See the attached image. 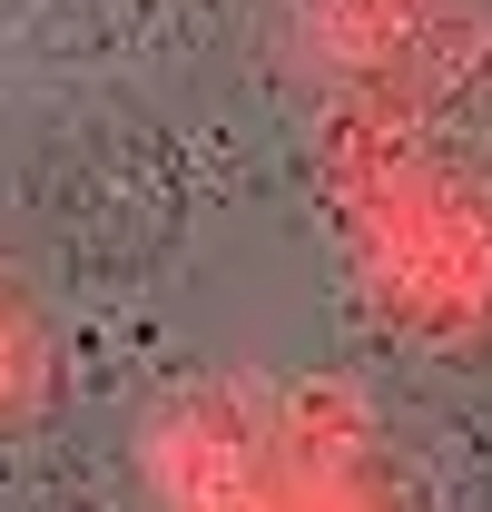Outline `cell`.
Wrapping results in <instances>:
<instances>
[{
  "label": "cell",
  "instance_id": "cell-1",
  "mask_svg": "<svg viewBox=\"0 0 492 512\" xmlns=\"http://www.w3.org/2000/svg\"><path fill=\"white\" fill-rule=\"evenodd\" d=\"M335 197H345L374 306L414 345H492V197L404 109L345 119Z\"/></svg>",
  "mask_w": 492,
  "mask_h": 512
},
{
  "label": "cell",
  "instance_id": "cell-2",
  "mask_svg": "<svg viewBox=\"0 0 492 512\" xmlns=\"http://www.w3.org/2000/svg\"><path fill=\"white\" fill-rule=\"evenodd\" d=\"M306 30L325 69L374 89L355 109H424L492 50V0H315Z\"/></svg>",
  "mask_w": 492,
  "mask_h": 512
}]
</instances>
